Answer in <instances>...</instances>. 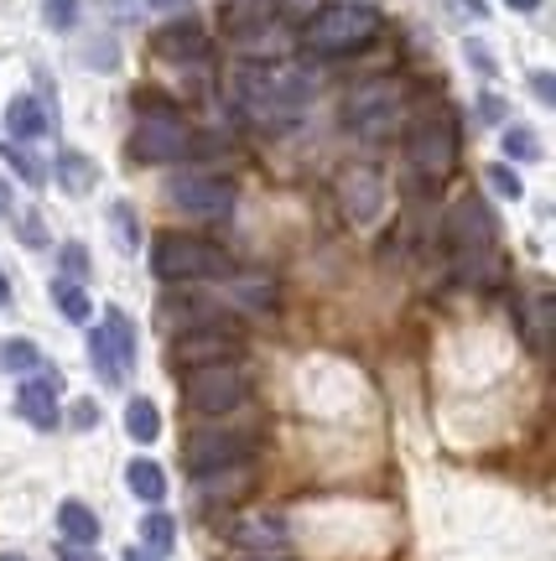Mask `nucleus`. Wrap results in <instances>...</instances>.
Here are the masks:
<instances>
[{
    "mask_svg": "<svg viewBox=\"0 0 556 561\" xmlns=\"http://www.w3.org/2000/svg\"><path fill=\"white\" fill-rule=\"evenodd\" d=\"M504 5H510L515 16H531V11H541V0H504Z\"/></svg>",
    "mask_w": 556,
    "mask_h": 561,
    "instance_id": "38",
    "label": "nucleus"
},
{
    "mask_svg": "<svg viewBox=\"0 0 556 561\" xmlns=\"http://www.w3.org/2000/svg\"><path fill=\"white\" fill-rule=\"evenodd\" d=\"M58 561H104V557H94V546H68V541H63L58 546Z\"/></svg>",
    "mask_w": 556,
    "mask_h": 561,
    "instance_id": "36",
    "label": "nucleus"
},
{
    "mask_svg": "<svg viewBox=\"0 0 556 561\" xmlns=\"http://www.w3.org/2000/svg\"><path fill=\"white\" fill-rule=\"evenodd\" d=\"M58 536L68 546H94L100 541V515L83 500H63L58 504Z\"/></svg>",
    "mask_w": 556,
    "mask_h": 561,
    "instance_id": "19",
    "label": "nucleus"
},
{
    "mask_svg": "<svg viewBox=\"0 0 556 561\" xmlns=\"http://www.w3.org/2000/svg\"><path fill=\"white\" fill-rule=\"evenodd\" d=\"M42 21L53 32H73L79 26V0H42Z\"/></svg>",
    "mask_w": 556,
    "mask_h": 561,
    "instance_id": "29",
    "label": "nucleus"
},
{
    "mask_svg": "<svg viewBox=\"0 0 556 561\" xmlns=\"http://www.w3.org/2000/svg\"><path fill=\"white\" fill-rule=\"evenodd\" d=\"M442 240L453 250L457 261V276L463 280H495L499 276V224L489 214V203L468 193V198H457L447 208V219H442Z\"/></svg>",
    "mask_w": 556,
    "mask_h": 561,
    "instance_id": "3",
    "label": "nucleus"
},
{
    "mask_svg": "<svg viewBox=\"0 0 556 561\" xmlns=\"http://www.w3.org/2000/svg\"><path fill=\"white\" fill-rule=\"evenodd\" d=\"M515 322H520V339L531 354H552V333H556V301L546 291H531V297H520L515 307Z\"/></svg>",
    "mask_w": 556,
    "mask_h": 561,
    "instance_id": "14",
    "label": "nucleus"
},
{
    "mask_svg": "<svg viewBox=\"0 0 556 561\" xmlns=\"http://www.w3.org/2000/svg\"><path fill=\"white\" fill-rule=\"evenodd\" d=\"M463 58L474 62L478 73H489V79H495V58H489V53H484V47H478V42H463Z\"/></svg>",
    "mask_w": 556,
    "mask_h": 561,
    "instance_id": "34",
    "label": "nucleus"
},
{
    "mask_svg": "<svg viewBox=\"0 0 556 561\" xmlns=\"http://www.w3.org/2000/svg\"><path fill=\"white\" fill-rule=\"evenodd\" d=\"M229 541L256 551V557H271V546L286 541V520L281 515H256V520H235L229 525Z\"/></svg>",
    "mask_w": 556,
    "mask_h": 561,
    "instance_id": "17",
    "label": "nucleus"
},
{
    "mask_svg": "<svg viewBox=\"0 0 556 561\" xmlns=\"http://www.w3.org/2000/svg\"><path fill=\"white\" fill-rule=\"evenodd\" d=\"M504 157H510V161H541L536 130H525V125H510V130H504Z\"/></svg>",
    "mask_w": 556,
    "mask_h": 561,
    "instance_id": "27",
    "label": "nucleus"
},
{
    "mask_svg": "<svg viewBox=\"0 0 556 561\" xmlns=\"http://www.w3.org/2000/svg\"><path fill=\"white\" fill-rule=\"evenodd\" d=\"M313 83L302 68H276V62H239L235 68V104L256 130H292L307 110Z\"/></svg>",
    "mask_w": 556,
    "mask_h": 561,
    "instance_id": "1",
    "label": "nucleus"
},
{
    "mask_svg": "<svg viewBox=\"0 0 556 561\" xmlns=\"http://www.w3.org/2000/svg\"><path fill=\"white\" fill-rule=\"evenodd\" d=\"M53 167H58V187L68 198H89L94 182H100V167H94V157H83V151H58Z\"/></svg>",
    "mask_w": 556,
    "mask_h": 561,
    "instance_id": "18",
    "label": "nucleus"
},
{
    "mask_svg": "<svg viewBox=\"0 0 556 561\" xmlns=\"http://www.w3.org/2000/svg\"><path fill=\"white\" fill-rule=\"evenodd\" d=\"M484 182L495 187L499 198H525V182H520L515 172L504 167V161H489V167H484Z\"/></svg>",
    "mask_w": 556,
    "mask_h": 561,
    "instance_id": "28",
    "label": "nucleus"
},
{
    "mask_svg": "<svg viewBox=\"0 0 556 561\" xmlns=\"http://www.w3.org/2000/svg\"><path fill=\"white\" fill-rule=\"evenodd\" d=\"M136 104H140V125L131 130V140H125L131 161L161 167V161H188V157H214V151H224V140L203 136L198 125H188L178 110H167L161 100H146V94H140Z\"/></svg>",
    "mask_w": 556,
    "mask_h": 561,
    "instance_id": "2",
    "label": "nucleus"
},
{
    "mask_svg": "<svg viewBox=\"0 0 556 561\" xmlns=\"http://www.w3.org/2000/svg\"><path fill=\"white\" fill-rule=\"evenodd\" d=\"M379 11L364 5V0H328L313 16L302 21V47L313 58H349V53H364L370 42L379 37Z\"/></svg>",
    "mask_w": 556,
    "mask_h": 561,
    "instance_id": "4",
    "label": "nucleus"
},
{
    "mask_svg": "<svg viewBox=\"0 0 556 561\" xmlns=\"http://www.w3.org/2000/svg\"><path fill=\"white\" fill-rule=\"evenodd\" d=\"M167 203L178 214H193V219H229L235 182L214 178V172H178V178L167 182Z\"/></svg>",
    "mask_w": 556,
    "mask_h": 561,
    "instance_id": "11",
    "label": "nucleus"
},
{
    "mask_svg": "<svg viewBox=\"0 0 556 561\" xmlns=\"http://www.w3.org/2000/svg\"><path fill=\"white\" fill-rule=\"evenodd\" d=\"M250 401V375L229 364H203V369H188L182 375V405L193 416H229L239 405Z\"/></svg>",
    "mask_w": 556,
    "mask_h": 561,
    "instance_id": "7",
    "label": "nucleus"
},
{
    "mask_svg": "<svg viewBox=\"0 0 556 561\" xmlns=\"http://www.w3.org/2000/svg\"><path fill=\"white\" fill-rule=\"evenodd\" d=\"M5 214H11V182L0 178V219H5Z\"/></svg>",
    "mask_w": 556,
    "mask_h": 561,
    "instance_id": "40",
    "label": "nucleus"
},
{
    "mask_svg": "<svg viewBox=\"0 0 556 561\" xmlns=\"http://www.w3.org/2000/svg\"><path fill=\"white\" fill-rule=\"evenodd\" d=\"M11 307V280H5V271H0V312Z\"/></svg>",
    "mask_w": 556,
    "mask_h": 561,
    "instance_id": "41",
    "label": "nucleus"
},
{
    "mask_svg": "<svg viewBox=\"0 0 556 561\" xmlns=\"http://www.w3.org/2000/svg\"><path fill=\"white\" fill-rule=\"evenodd\" d=\"M68 421H73L79 432H89V426L100 421V405H94V401H73V411H68Z\"/></svg>",
    "mask_w": 556,
    "mask_h": 561,
    "instance_id": "32",
    "label": "nucleus"
},
{
    "mask_svg": "<svg viewBox=\"0 0 556 561\" xmlns=\"http://www.w3.org/2000/svg\"><path fill=\"white\" fill-rule=\"evenodd\" d=\"M260 561H271V557H260Z\"/></svg>",
    "mask_w": 556,
    "mask_h": 561,
    "instance_id": "45",
    "label": "nucleus"
},
{
    "mask_svg": "<svg viewBox=\"0 0 556 561\" xmlns=\"http://www.w3.org/2000/svg\"><path fill=\"white\" fill-rule=\"evenodd\" d=\"M21 240L32 244V250H37V244H47V229H42V214H26V219H21Z\"/></svg>",
    "mask_w": 556,
    "mask_h": 561,
    "instance_id": "33",
    "label": "nucleus"
},
{
    "mask_svg": "<svg viewBox=\"0 0 556 561\" xmlns=\"http://www.w3.org/2000/svg\"><path fill=\"white\" fill-rule=\"evenodd\" d=\"M276 5H286V11H313V0H276Z\"/></svg>",
    "mask_w": 556,
    "mask_h": 561,
    "instance_id": "42",
    "label": "nucleus"
},
{
    "mask_svg": "<svg viewBox=\"0 0 556 561\" xmlns=\"http://www.w3.org/2000/svg\"><path fill=\"white\" fill-rule=\"evenodd\" d=\"M0 369H42L37 343H26V339H5V343H0Z\"/></svg>",
    "mask_w": 556,
    "mask_h": 561,
    "instance_id": "26",
    "label": "nucleus"
},
{
    "mask_svg": "<svg viewBox=\"0 0 556 561\" xmlns=\"http://www.w3.org/2000/svg\"><path fill=\"white\" fill-rule=\"evenodd\" d=\"M338 208L349 224H375L385 208V178L375 167H343L338 172Z\"/></svg>",
    "mask_w": 556,
    "mask_h": 561,
    "instance_id": "13",
    "label": "nucleus"
},
{
    "mask_svg": "<svg viewBox=\"0 0 556 561\" xmlns=\"http://www.w3.org/2000/svg\"><path fill=\"white\" fill-rule=\"evenodd\" d=\"M478 121L499 125V121H504V100H499V94H484V100H478Z\"/></svg>",
    "mask_w": 556,
    "mask_h": 561,
    "instance_id": "35",
    "label": "nucleus"
},
{
    "mask_svg": "<svg viewBox=\"0 0 556 561\" xmlns=\"http://www.w3.org/2000/svg\"><path fill=\"white\" fill-rule=\"evenodd\" d=\"M256 432H193L182 442V462L208 479V473H224V468H239V462L256 458Z\"/></svg>",
    "mask_w": 556,
    "mask_h": 561,
    "instance_id": "10",
    "label": "nucleus"
},
{
    "mask_svg": "<svg viewBox=\"0 0 556 561\" xmlns=\"http://www.w3.org/2000/svg\"><path fill=\"white\" fill-rule=\"evenodd\" d=\"M157 53L167 62H203L208 58V37H203L193 21H172L157 32Z\"/></svg>",
    "mask_w": 556,
    "mask_h": 561,
    "instance_id": "16",
    "label": "nucleus"
},
{
    "mask_svg": "<svg viewBox=\"0 0 556 561\" xmlns=\"http://www.w3.org/2000/svg\"><path fill=\"white\" fill-rule=\"evenodd\" d=\"M172 541H178V525L167 510H151V515H140V546L151 551V557H172Z\"/></svg>",
    "mask_w": 556,
    "mask_h": 561,
    "instance_id": "22",
    "label": "nucleus"
},
{
    "mask_svg": "<svg viewBox=\"0 0 556 561\" xmlns=\"http://www.w3.org/2000/svg\"><path fill=\"white\" fill-rule=\"evenodd\" d=\"M400 104H406L400 83L364 79V83H354V89L343 94V125H349L354 136H364V140H385L400 125Z\"/></svg>",
    "mask_w": 556,
    "mask_h": 561,
    "instance_id": "8",
    "label": "nucleus"
},
{
    "mask_svg": "<svg viewBox=\"0 0 556 561\" xmlns=\"http://www.w3.org/2000/svg\"><path fill=\"white\" fill-rule=\"evenodd\" d=\"M125 483H131V494L146 504H161L167 500V473H161V462L151 458H136L131 468H125Z\"/></svg>",
    "mask_w": 556,
    "mask_h": 561,
    "instance_id": "21",
    "label": "nucleus"
},
{
    "mask_svg": "<svg viewBox=\"0 0 556 561\" xmlns=\"http://www.w3.org/2000/svg\"><path fill=\"white\" fill-rule=\"evenodd\" d=\"M125 432L136 442H157L161 437V411L146 401V396H136V401L125 405Z\"/></svg>",
    "mask_w": 556,
    "mask_h": 561,
    "instance_id": "24",
    "label": "nucleus"
},
{
    "mask_svg": "<svg viewBox=\"0 0 556 561\" xmlns=\"http://www.w3.org/2000/svg\"><path fill=\"white\" fill-rule=\"evenodd\" d=\"M16 416L37 432H53L58 426V380L42 375V380H21L16 385Z\"/></svg>",
    "mask_w": 556,
    "mask_h": 561,
    "instance_id": "15",
    "label": "nucleus"
},
{
    "mask_svg": "<svg viewBox=\"0 0 556 561\" xmlns=\"http://www.w3.org/2000/svg\"><path fill=\"white\" fill-rule=\"evenodd\" d=\"M110 224H115V240H120V250H125V255H136V250H140L136 208H131V203H115V208H110Z\"/></svg>",
    "mask_w": 556,
    "mask_h": 561,
    "instance_id": "25",
    "label": "nucleus"
},
{
    "mask_svg": "<svg viewBox=\"0 0 556 561\" xmlns=\"http://www.w3.org/2000/svg\"><path fill=\"white\" fill-rule=\"evenodd\" d=\"M151 271L167 286H182V280H214L229 271V250H219L214 240H198V234H178L167 229L151 240Z\"/></svg>",
    "mask_w": 556,
    "mask_h": 561,
    "instance_id": "5",
    "label": "nucleus"
},
{
    "mask_svg": "<svg viewBox=\"0 0 556 561\" xmlns=\"http://www.w3.org/2000/svg\"><path fill=\"white\" fill-rule=\"evenodd\" d=\"M89 364L104 385H125L136 369V328L120 307H104V322L89 333Z\"/></svg>",
    "mask_w": 556,
    "mask_h": 561,
    "instance_id": "9",
    "label": "nucleus"
},
{
    "mask_svg": "<svg viewBox=\"0 0 556 561\" xmlns=\"http://www.w3.org/2000/svg\"><path fill=\"white\" fill-rule=\"evenodd\" d=\"M457 121L447 110H421L417 121L406 125V161H411V172L421 182H442L447 172L457 167Z\"/></svg>",
    "mask_w": 556,
    "mask_h": 561,
    "instance_id": "6",
    "label": "nucleus"
},
{
    "mask_svg": "<svg viewBox=\"0 0 556 561\" xmlns=\"http://www.w3.org/2000/svg\"><path fill=\"white\" fill-rule=\"evenodd\" d=\"M47 125H53V115H47L32 94H16V100L5 104V130H11V140H37V136H47Z\"/></svg>",
    "mask_w": 556,
    "mask_h": 561,
    "instance_id": "20",
    "label": "nucleus"
},
{
    "mask_svg": "<svg viewBox=\"0 0 556 561\" xmlns=\"http://www.w3.org/2000/svg\"><path fill=\"white\" fill-rule=\"evenodd\" d=\"M5 161H11V167L21 172V182H26V187H37V182H42V167H37V157H32V151H21V146H5Z\"/></svg>",
    "mask_w": 556,
    "mask_h": 561,
    "instance_id": "30",
    "label": "nucleus"
},
{
    "mask_svg": "<svg viewBox=\"0 0 556 561\" xmlns=\"http://www.w3.org/2000/svg\"><path fill=\"white\" fill-rule=\"evenodd\" d=\"M457 5H463V11H474V16H478V21L489 16V0H457Z\"/></svg>",
    "mask_w": 556,
    "mask_h": 561,
    "instance_id": "39",
    "label": "nucleus"
},
{
    "mask_svg": "<svg viewBox=\"0 0 556 561\" xmlns=\"http://www.w3.org/2000/svg\"><path fill=\"white\" fill-rule=\"evenodd\" d=\"M125 561H157V557H151V551H140V546H131V551H125Z\"/></svg>",
    "mask_w": 556,
    "mask_h": 561,
    "instance_id": "43",
    "label": "nucleus"
},
{
    "mask_svg": "<svg viewBox=\"0 0 556 561\" xmlns=\"http://www.w3.org/2000/svg\"><path fill=\"white\" fill-rule=\"evenodd\" d=\"M53 307H58L68 322H89V312H94V301H89V291H83L79 280L58 276L53 280Z\"/></svg>",
    "mask_w": 556,
    "mask_h": 561,
    "instance_id": "23",
    "label": "nucleus"
},
{
    "mask_svg": "<svg viewBox=\"0 0 556 561\" xmlns=\"http://www.w3.org/2000/svg\"><path fill=\"white\" fill-rule=\"evenodd\" d=\"M0 561H26V557L21 551H0Z\"/></svg>",
    "mask_w": 556,
    "mask_h": 561,
    "instance_id": "44",
    "label": "nucleus"
},
{
    "mask_svg": "<svg viewBox=\"0 0 556 561\" xmlns=\"http://www.w3.org/2000/svg\"><path fill=\"white\" fill-rule=\"evenodd\" d=\"M63 271H68V280H83V276H89V250H83L79 240L63 244Z\"/></svg>",
    "mask_w": 556,
    "mask_h": 561,
    "instance_id": "31",
    "label": "nucleus"
},
{
    "mask_svg": "<svg viewBox=\"0 0 556 561\" xmlns=\"http://www.w3.org/2000/svg\"><path fill=\"white\" fill-rule=\"evenodd\" d=\"M239 328L229 318H214L203 322V328H188L172 339V364L178 369H203V364H229L239 354Z\"/></svg>",
    "mask_w": 556,
    "mask_h": 561,
    "instance_id": "12",
    "label": "nucleus"
},
{
    "mask_svg": "<svg viewBox=\"0 0 556 561\" xmlns=\"http://www.w3.org/2000/svg\"><path fill=\"white\" fill-rule=\"evenodd\" d=\"M531 94H536L541 104H552V100H556V89H552V73H531Z\"/></svg>",
    "mask_w": 556,
    "mask_h": 561,
    "instance_id": "37",
    "label": "nucleus"
}]
</instances>
